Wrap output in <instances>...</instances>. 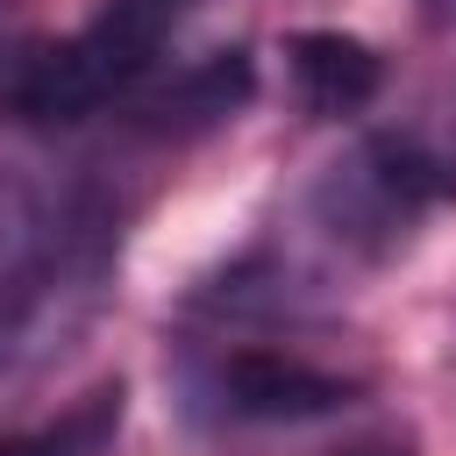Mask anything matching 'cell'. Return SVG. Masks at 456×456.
Returning <instances> with one entry per match:
<instances>
[{
  "label": "cell",
  "mask_w": 456,
  "mask_h": 456,
  "mask_svg": "<svg viewBox=\"0 0 456 456\" xmlns=\"http://www.w3.org/2000/svg\"><path fill=\"white\" fill-rule=\"evenodd\" d=\"M178 14H185V0H107L71 43H50L21 71L14 107L28 121H78V114L107 107L114 93H128L150 71V57L178 28Z\"/></svg>",
  "instance_id": "cell-1"
},
{
  "label": "cell",
  "mask_w": 456,
  "mask_h": 456,
  "mask_svg": "<svg viewBox=\"0 0 456 456\" xmlns=\"http://www.w3.org/2000/svg\"><path fill=\"white\" fill-rule=\"evenodd\" d=\"M221 392L249 420H314V413L349 406L356 378H335V370H314V363H292V356H271V349H242V356L221 363Z\"/></svg>",
  "instance_id": "cell-2"
},
{
  "label": "cell",
  "mask_w": 456,
  "mask_h": 456,
  "mask_svg": "<svg viewBox=\"0 0 456 456\" xmlns=\"http://www.w3.org/2000/svg\"><path fill=\"white\" fill-rule=\"evenodd\" d=\"M285 57H292V78H299V93H306L314 114H356L385 86L378 50L363 36H342V28H299L285 43Z\"/></svg>",
  "instance_id": "cell-3"
},
{
  "label": "cell",
  "mask_w": 456,
  "mask_h": 456,
  "mask_svg": "<svg viewBox=\"0 0 456 456\" xmlns=\"http://www.w3.org/2000/svg\"><path fill=\"white\" fill-rule=\"evenodd\" d=\"M249 93H256V64H249L242 50H214V57H200L192 71H178L164 93L142 100V128H157V135H192V128L228 121Z\"/></svg>",
  "instance_id": "cell-4"
},
{
  "label": "cell",
  "mask_w": 456,
  "mask_h": 456,
  "mask_svg": "<svg viewBox=\"0 0 456 456\" xmlns=\"http://www.w3.org/2000/svg\"><path fill=\"white\" fill-rule=\"evenodd\" d=\"M121 420V385H100L86 406H71L57 428H36V435H0V456H100L107 435Z\"/></svg>",
  "instance_id": "cell-5"
}]
</instances>
